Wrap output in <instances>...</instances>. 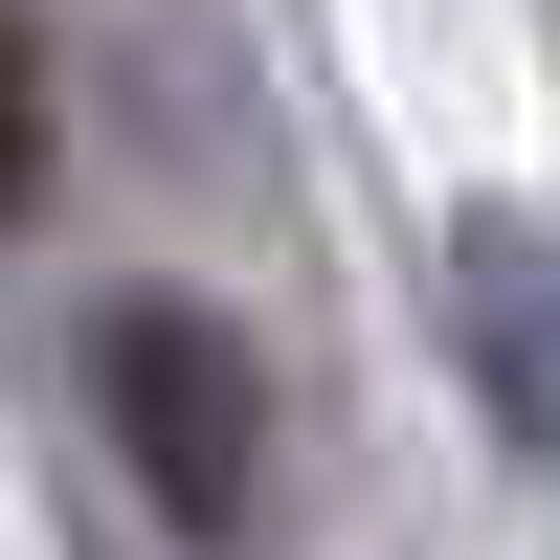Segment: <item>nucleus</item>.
Wrapping results in <instances>:
<instances>
[{
	"mask_svg": "<svg viewBox=\"0 0 560 560\" xmlns=\"http://www.w3.org/2000/svg\"><path fill=\"white\" fill-rule=\"evenodd\" d=\"M448 337H471L493 427L560 471V224L538 202H471V224H448Z\"/></svg>",
	"mask_w": 560,
	"mask_h": 560,
	"instance_id": "2",
	"label": "nucleus"
},
{
	"mask_svg": "<svg viewBox=\"0 0 560 560\" xmlns=\"http://www.w3.org/2000/svg\"><path fill=\"white\" fill-rule=\"evenodd\" d=\"M23 202H45V45L0 23V224H23Z\"/></svg>",
	"mask_w": 560,
	"mask_h": 560,
	"instance_id": "3",
	"label": "nucleus"
},
{
	"mask_svg": "<svg viewBox=\"0 0 560 560\" xmlns=\"http://www.w3.org/2000/svg\"><path fill=\"white\" fill-rule=\"evenodd\" d=\"M90 404H113V448H135V493H158L179 538H247V493H269V359L224 337V314H179V292H135L113 337H90Z\"/></svg>",
	"mask_w": 560,
	"mask_h": 560,
	"instance_id": "1",
	"label": "nucleus"
}]
</instances>
